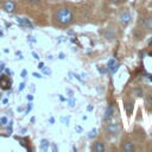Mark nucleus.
<instances>
[{
    "mask_svg": "<svg viewBox=\"0 0 152 152\" xmlns=\"http://www.w3.org/2000/svg\"><path fill=\"white\" fill-rule=\"evenodd\" d=\"M53 20L59 26H69L74 23V12L70 7L63 6L56 10L53 14Z\"/></svg>",
    "mask_w": 152,
    "mask_h": 152,
    "instance_id": "obj_1",
    "label": "nucleus"
},
{
    "mask_svg": "<svg viewBox=\"0 0 152 152\" xmlns=\"http://www.w3.org/2000/svg\"><path fill=\"white\" fill-rule=\"evenodd\" d=\"M104 129H106V133H107L108 135H110V137H116V135L120 133V131H121V126H120L118 122H109V124L106 125Z\"/></svg>",
    "mask_w": 152,
    "mask_h": 152,
    "instance_id": "obj_2",
    "label": "nucleus"
},
{
    "mask_svg": "<svg viewBox=\"0 0 152 152\" xmlns=\"http://www.w3.org/2000/svg\"><path fill=\"white\" fill-rule=\"evenodd\" d=\"M119 21L122 26H127L132 21V14L128 10H124L119 13Z\"/></svg>",
    "mask_w": 152,
    "mask_h": 152,
    "instance_id": "obj_3",
    "label": "nucleus"
},
{
    "mask_svg": "<svg viewBox=\"0 0 152 152\" xmlns=\"http://www.w3.org/2000/svg\"><path fill=\"white\" fill-rule=\"evenodd\" d=\"M121 150L124 152H133L135 150V146H134V142L132 139L129 138H126L122 140V144H121Z\"/></svg>",
    "mask_w": 152,
    "mask_h": 152,
    "instance_id": "obj_4",
    "label": "nucleus"
},
{
    "mask_svg": "<svg viewBox=\"0 0 152 152\" xmlns=\"http://www.w3.org/2000/svg\"><path fill=\"white\" fill-rule=\"evenodd\" d=\"M11 84H12V80L8 77V75H6V74L0 75V88L2 90L10 89L11 88Z\"/></svg>",
    "mask_w": 152,
    "mask_h": 152,
    "instance_id": "obj_5",
    "label": "nucleus"
},
{
    "mask_svg": "<svg viewBox=\"0 0 152 152\" xmlns=\"http://www.w3.org/2000/svg\"><path fill=\"white\" fill-rule=\"evenodd\" d=\"M102 36H103V38H104L106 40H108V42H113V40L116 39V32H115V30H114L113 27H107V28L103 31Z\"/></svg>",
    "mask_w": 152,
    "mask_h": 152,
    "instance_id": "obj_6",
    "label": "nucleus"
},
{
    "mask_svg": "<svg viewBox=\"0 0 152 152\" xmlns=\"http://www.w3.org/2000/svg\"><path fill=\"white\" fill-rule=\"evenodd\" d=\"M2 8L7 12V13H14L17 11V4L13 0H6L2 4Z\"/></svg>",
    "mask_w": 152,
    "mask_h": 152,
    "instance_id": "obj_7",
    "label": "nucleus"
},
{
    "mask_svg": "<svg viewBox=\"0 0 152 152\" xmlns=\"http://www.w3.org/2000/svg\"><path fill=\"white\" fill-rule=\"evenodd\" d=\"M91 151H94V152H104V151H106V145H104V142L101 141V140L94 141L93 145H91Z\"/></svg>",
    "mask_w": 152,
    "mask_h": 152,
    "instance_id": "obj_8",
    "label": "nucleus"
},
{
    "mask_svg": "<svg viewBox=\"0 0 152 152\" xmlns=\"http://www.w3.org/2000/svg\"><path fill=\"white\" fill-rule=\"evenodd\" d=\"M17 23L19 24V26L21 27H28V28H33V24L30 21V19L24 18V17H18L17 18Z\"/></svg>",
    "mask_w": 152,
    "mask_h": 152,
    "instance_id": "obj_9",
    "label": "nucleus"
},
{
    "mask_svg": "<svg viewBox=\"0 0 152 152\" xmlns=\"http://www.w3.org/2000/svg\"><path fill=\"white\" fill-rule=\"evenodd\" d=\"M107 68H108V70H109L112 74H114V72H116V70L119 69V62H118L115 58H110V59L108 61V63H107Z\"/></svg>",
    "mask_w": 152,
    "mask_h": 152,
    "instance_id": "obj_10",
    "label": "nucleus"
},
{
    "mask_svg": "<svg viewBox=\"0 0 152 152\" xmlns=\"http://www.w3.org/2000/svg\"><path fill=\"white\" fill-rule=\"evenodd\" d=\"M113 114H114V107H113V104H108L107 108H106V110H104L103 121H109L113 118Z\"/></svg>",
    "mask_w": 152,
    "mask_h": 152,
    "instance_id": "obj_11",
    "label": "nucleus"
},
{
    "mask_svg": "<svg viewBox=\"0 0 152 152\" xmlns=\"http://www.w3.org/2000/svg\"><path fill=\"white\" fill-rule=\"evenodd\" d=\"M142 26H144V28H145L146 32H152V14L147 15V17L144 19Z\"/></svg>",
    "mask_w": 152,
    "mask_h": 152,
    "instance_id": "obj_12",
    "label": "nucleus"
},
{
    "mask_svg": "<svg viewBox=\"0 0 152 152\" xmlns=\"http://www.w3.org/2000/svg\"><path fill=\"white\" fill-rule=\"evenodd\" d=\"M125 110L127 113V115H131L133 113V108H134V101L133 100H128V101H125Z\"/></svg>",
    "mask_w": 152,
    "mask_h": 152,
    "instance_id": "obj_13",
    "label": "nucleus"
},
{
    "mask_svg": "<svg viewBox=\"0 0 152 152\" xmlns=\"http://www.w3.org/2000/svg\"><path fill=\"white\" fill-rule=\"evenodd\" d=\"M132 94H133L135 97H142V96H144V90H142L141 87H135V88H133Z\"/></svg>",
    "mask_w": 152,
    "mask_h": 152,
    "instance_id": "obj_14",
    "label": "nucleus"
},
{
    "mask_svg": "<svg viewBox=\"0 0 152 152\" xmlns=\"http://www.w3.org/2000/svg\"><path fill=\"white\" fill-rule=\"evenodd\" d=\"M49 145H50V141L48 140V139H43L42 141H40V148L43 150V151H48V148H49Z\"/></svg>",
    "mask_w": 152,
    "mask_h": 152,
    "instance_id": "obj_15",
    "label": "nucleus"
},
{
    "mask_svg": "<svg viewBox=\"0 0 152 152\" xmlns=\"http://www.w3.org/2000/svg\"><path fill=\"white\" fill-rule=\"evenodd\" d=\"M145 103H146V107L150 106L152 107V94H147L146 97H145Z\"/></svg>",
    "mask_w": 152,
    "mask_h": 152,
    "instance_id": "obj_16",
    "label": "nucleus"
},
{
    "mask_svg": "<svg viewBox=\"0 0 152 152\" xmlns=\"http://www.w3.org/2000/svg\"><path fill=\"white\" fill-rule=\"evenodd\" d=\"M8 124V120L6 116H1L0 118V126H6Z\"/></svg>",
    "mask_w": 152,
    "mask_h": 152,
    "instance_id": "obj_17",
    "label": "nucleus"
},
{
    "mask_svg": "<svg viewBox=\"0 0 152 152\" xmlns=\"http://www.w3.org/2000/svg\"><path fill=\"white\" fill-rule=\"evenodd\" d=\"M96 135H97V131H96L95 128H93V129L88 133V137H89V138H95Z\"/></svg>",
    "mask_w": 152,
    "mask_h": 152,
    "instance_id": "obj_18",
    "label": "nucleus"
},
{
    "mask_svg": "<svg viewBox=\"0 0 152 152\" xmlns=\"http://www.w3.org/2000/svg\"><path fill=\"white\" fill-rule=\"evenodd\" d=\"M24 1H26L27 4H31V5H37V4H39L42 0H24Z\"/></svg>",
    "mask_w": 152,
    "mask_h": 152,
    "instance_id": "obj_19",
    "label": "nucleus"
},
{
    "mask_svg": "<svg viewBox=\"0 0 152 152\" xmlns=\"http://www.w3.org/2000/svg\"><path fill=\"white\" fill-rule=\"evenodd\" d=\"M75 102H76V101H75L72 97H69V99H68V103H69L70 107H74V106H75Z\"/></svg>",
    "mask_w": 152,
    "mask_h": 152,
    "instance_id": "obj_20",
    "label": "nucleus"
},
{
    "mask_svg": "<svg viewBox=\"0 0 152 152\" xmlns=\"http://www.w3.org/2000/svg\"><path fill=\"white\" fill-rule=\"evenodd\" d=\"M31 109H32V103L30 102V103L27 104V107H26V110H25V114H28V113L31 112Z\"/></svg>",
    "mask_w": 152,
    "mask_h": 152,
    "instance_id": "obj_21",
    "label": "nucleus"
},
{
    "mask_svg": "<svg viewBox=\"0 0 152 152\" xmlns=\"http://www.w3.org/2000/svg\"><path fill=\"white\" fill-rule=\"evenodd\" d=\"M27 40H30V42H32V43H36V42H37V40L34 39V37H32V36H28V37H27Z\"/></svg>",
    "mask_w": 152,
    "mask_h": 152,
    "instance_id": "obj_22",
    "label": "nucleus"
},
{
    "mask_svg": "<svg viewBox=\"0 0 152 152\" xmlns=\"http://www.w3.org/2000/svg\"><path fill=\"white\" fill-rule=\"evenodd\" d=\"M122 0H109V2H112V4H114V5H118V4H120Z\"/></svg>",
    "mask_w": 152,
    "mask_h": 152,
    "instance_id": "obj_23",
    "label": "nucleus"
},
{
    "mask_svg": "<svg viewBox=\"0 0 152 152\" xmlns=\"http://www.w3.org/2000/svg\"><path fill=\"white\" fill-rule=\"evenodd\" d=\"M43 71H44V74H46V75H50V74H51V70H50L49 68H48V69H44V68H43Z\"/></svg>",
    "mask_w": 152,
    "mask_h": 152,
    "instance_id": "obj_24",
    "label": "nucleus"
},
{
    "mask_svg": "<svg viewBox=\"0 0 152 152\" xmlns=\"http://www.w3.org/2000/svg\"><path fill=\"white\" fill-rule=\"evenodd\" d=\"M24 88H25V83H20V84H19V88H18V90H19V91H21Z\"/></svg>",
    "mask_w": 152,
    "mask_h": 152,
    "instance_id": "obj_25",
    "label": "nucleus"
},
{
    "mask_svg": "<svg viewBox=\"0 0 152 152\" xmlns=\"http://www.w3.org/2000/svg\"><path fill=\"white\" fill-rule=\"evenodd\" d=\"M62 121H63V122H64L66 126L69 125V118H66V119H65V118H62Z\"/></svg>",
    "mask_w": 152,
    "mask_h": 152,
    "instance_id": "obj_26",
    "label": "nucleus"
},
{
    "mask_svg": "<svg viewBox=\"0 0 152 152\" xmlns=\"http://www.w3.org/2000/svg\"><path fill=\"white\" fill-rule=\"evenodd\" d=\"M5 72H6V75H12V71L8 68H5Z\"/></svg>",
    "mask_w": 152,
    "mask_h": 152,
    "instance_id": "obj_27",
    "label": "nucleus"
},
{
    "mask_svg": "<svg viewBox=\"0 0 152 152\" xmlns=\"http://www.w3.org/2000/svg\"><path fill=\"white\" fill-rule=\"evenodd\" d=\"M5 70V64L4 63H0V72Z\"/></svg>",
    "mask_w": 152,
    "mask_h": 152,
    "instance_id": "obj_28",
    "label": "nucleus"
},
{
    "mask_svg": "<svg viewBox=\"0 0 152 152\" xmlns=\"http://www.w3.org/2000/svg\"><path fill=\"white\" fill-rule=\"evenodd\" d=\"M26 74H27V71H26V70H23V71H21V74H20V76H21V77H25V76H26Z\"/></svg>",
    "mask_w": 152,
    "mask_h": 152,
    "instance_id": "obj_29",
    "label": "nucleus"
},
{
    "mask_svg": "<svg viewBox=\"0 0 152 152\" xmlns=\"http://www.w3.org/2000/svg\"><path fill=\"white\" fill-rule=\"evenodd\" d=\"M32 75H33L34 77H37V78H42V75H39V74H37V72H33Z\"/></svg>",
    "mask_w": 152,
    "mask_h": 152,
    "instance_id": "obj_30",
    "label": "nucleus"
},
{
    "mask_svg": "<svg viewBox=\"0 0 152 152\" xmlns=\"http://www.w3.org/2000/svg\"><path fill=\"white\" fill-rule=\"evenodd\" d=\"M38 68H39V69H43V68H44V63H43V62H40V63L38 64Z\"/></svg>",
    "mask_w": 152,
    "mask_h": 152,
    "instance_id": "obj_31",
    "label": "nucleus"
},
{
    "mask_svg": "<svg viewBox=\"0 0 152 152\" xmlns=\"http://www.w3.org/2000/svg\"><path fill=\"white\" fill-rule=\"evenodd\" d=\"M32 55H33V57H34L36 59H39V56H38V55H37L36 52H32Z\"/></svg>",
    "mask_w": 152,
    "mask_h": 152,
    "instance_id": "obj_32",
    "label": "nucleus"
},
{
    "mask_svg": "<svg viewBox=\"0 0 152 152\" xmlns=\"http://www.w3.org/2000/svg\"><path fill=\"white\" fill-rule=\"evenodd\" d=\"M27 100H28V101H32V100H33V96H32V95H27Z\"/></svg>",
    "mask_w": 152,
    "mask_h": 152,
    "instance_id": "obj_33",
    "label": "nucleus"
},
{
    "mask_svg": "<svg viewBox=\"0 0 152 152\" xmlns=\"http://www.w3.org/2000/svg\"><path fill=\"white\" fill-rule=\"evenodd\" d=\"M58 58L63 59V58H64V53H63V52H61V53H59V57H58Z\"/></svg>",
    "mask_w": 152,
    "mask_h": 152,
    "instance_id": "obj_34",
    "label": "nucleus"
},
{
    "mask_svg": "<svg viewBox=\"0 0 152 152\" xmlns=\"http://www.w3.org/2000/svg\"><path fill=\"white\" fill-rule=\"evenodd\" d=\"M7 102H8V100H7V99H4V100H2V103H4V104H6Z\"/></svg>",
    "mask_w": 152,
    "mask_h": 152,
    "instance_id": "obj_35",
    "label": "nucleus"
},
{
    "mask_svg": "<svg viewBox=\"0 0 152 152\" xmlns=\"http://www.w3.org/2000/svg\"><path fill=\"white\" fill-rule=\"evenodd\" d=\"M52 148H53V151H57V150H58V148H57V147H56V146H55V145H53V146H52Z\"/></svg>",
    "mask_w": 152,
    "mask_h": 152,
    "instance_id": "obj_36",
    "label": "nucleus"
}]
</instances>
